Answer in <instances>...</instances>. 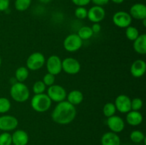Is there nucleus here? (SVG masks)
Listing matches in <instances>:
<instances>
[{
  "label": "nucleus",
  "mask_w": 146,
  "mask_h": 145,
  "mask_svg": "<svg viewBox=\"0 0 146 145\" xmlns=\"http://www.w3.org/2000/svg\"><path fill=\"white\" fill-rule=\"evenodd\" d=\"M31 0H16L15 8L19 11H26L30 7Z\"/></svg>",
  "instance_id": "nucleus-26"
},
{
  "label": "nucleus",
  "mask_w": 146,
  "mask_h": 145,
  "mask_svg": "<svg viewBox=\"0 0 146 145\" xmlns=\"http://www.w3.org/2000/svg\"><path fill=\"white\" fill-rule=\"evenodd\" d=\"M66 97L67 100H68L67 101L72 104L73 105H79L84 100V95L81 91L78 90L71 91Z\"/></svg>",
  "instance_id": "nucleus-20"
},
{
  "label": "nucleus",
  "mask_w": 146,
  "mask_h": 145,
  "mask_svg": "<svg viewBox=\"0 0 146 145\" xmlns=\"http://www.w3.org/2000/svg\"><path fill=\"white\" fill-rule=\"evenodd\" d=\"M83 40L76 34H70L64 41V48L68 52H76L81 48Z\"/></svg>",
  "instance_id": "nucleus-5"
},
{
  "label": "nucleus",
  "mask_w": 146,
  "mask_h": 145,
  "mask_svg": "<svg viewBox=\"0 0 146 145\" xmlns=\"http://www.w3.org/2000/svg\"><path fill=\"white\" fill-rule=\"evenodd\" d=\"M111 1L115 4H121V3L123 2L124 0H111Z\"/></svg>",
  "instance_id": "nucleus-37"
},
{
  "label": "nucleus",
  "mask_w": 146,
  "mask_h": 145,
  "mask_svg": "<svg viewBox=\"0 0 146 145\" xmlns=\"http://www.w3.org/2000/svg\"><path fill=\"white\" fill-rule=\"evenodd\" d=\"M14 145H27L29 142V135L24 130H16L11 135Z\"/></svg>",
  "instance_id": "nucleus-16"
},
{
  "label": "nucleus",
  "mask_w": 146,
  "mask_h": 145,
  "mask_svg": "<svg viewBox=\"0 0 146 145\" xmlns=\"http://www.w3.org/2000/svg\"><path fill=\"white\" fill-rule=\"evenodd\" d=\"M78 36L81 38V40H88L94 35L92 29L89 26H83L78 30Z\"/></svg>",
  "instance_id": "nucleus-22"
},
{
  "label": "nucleus",
  "mask_w": 146,
  "mask_h": 145,
  "mask_svg": "<svg viewBox=\"0 0 146 145\" xmlns=\"http://www.w3.org/2000/svg\"><path fill=\"white\" fill-rule=\"evenodd\" d=\"M29 71L26 67L21 66L17 69L15 72V77L17 81L19 82H23L28 78Z\"/></svg>",
  "instance_id": "nucleus-21"
},
{
  "label": "nucleus",
  "mask_w": 146,
  "mask_h": 145,
  "mask_svg": "<svg viewBox=\"0 0 146 145\" xmlns=\"http://www.w3.org/2000/svg\"><path fill=\"white\" fill-rule=\"evenodd\" d=\"M130 15L131 17L138 20H143L146 18V7L143 4H135L130 9Z\"/></svg>",
  "instance_id": "nucleus-14"
},
{
  "label": "nucleus",
  "mask_w": 146,
  "mask_h": 145,
  "mask_svg": "<svg viewBox=\"0 0 146 145\" xmlns=\"http://www.w3.org/2000/svg\"><path fill=\"white\" fill-rule=\"evenodd\" d=\"M146 71V63L141 59L136 60L132 63L131 67V72L135 78H141Z\"/></svg>",
  "instance_id": "nucleus-15"
},
{
  "label": "nucleus",
  "mask_w": 146,
  "mask_h": 145,
  "mask_svg": "<svg viewBox=\"0 0 146 145\" xmlns=\"http://www.w3.org/2000/svg\"><path fill=\"white\" fill-rule=\"evenodd\" d=\"M47 95L51 101L58 103L65 100L67 93L66 90L62 86L58 85H53L48 88L47 90Z\"/></svg>",
  "instance_id": "nucleus-6"
},
{
  "label": "nucleus",
  "mask_w": 146,
  "mask_h": 145,
  "mask_svg": "<svg viewBox=\"0 0 146 145\" xmlns=\"http://www.w3.org/2000/svg\"><path fill=\"white\" fill-rule=\"evenodd\" d=\"M116 109L121 113H128L131 110V100L125 95H120L115 100Z\"/></svg>",
  "instance_id": "nucleus-11"
},
{
  "label": "nucleus",
  "mask_w": 146,
  "mask_h": 145,
  "mask_svg": "<svg viewBox=\"0 0 146 145\" xmlns=\"http://www.w3.org/2000/svg\"><path fill=\"white\" fill-rule=\"evenodd\" d=\"M87 14H88V11L84 7H78V8L76 9L75 16L79 19H84L86 18Z\"/></svg>",
  "instance_id": "nucleus-30"
},
{
  "label": "nucleus",
  "mask_w": 146,
  "mask_h": 145,
  "mask_svg": "<svg viewBox=\"0 0 146 145\" xmlns=\"http://www.w3.org/2000/svg\"><path fill=\"white\" fill-rule=\"evenodd\" d=\"M11 108V102L7 98H0V113H6Z\"/></svg>",
  "instance_id": "nucleus-27"
},
{
  "label": "nucleus",
  "mask_w": 146,
  "mask_h": 145,
  "mask_svg": "<svg viewBox=\"0 0 146 145\" xmlns=\"http://www.w3.org/2000/svg\"><path fill=\"white\" fill-rule=\"evenodd\" d=\"M113 21L114 24L119 28H127L132 22V17L126 11H120L114 14Z\"/></svg>",
  "instance_id": "nucleus-7"
},
{
  "label": "nucleus",
  "mask_w": 146,
  "mask_h": 145,
  "mask_svg": "<svg viewBox=\"0 0 146 145\" xmlns=\"http://www.w3.org/2000/svg\"><path fill=\"white\" fill-rule=\"evenodd\" d=\"M71 1L75 5L78 7H84V6L88 5L91 0H71Z\"/></svg>",
  "instance_id": "nucleus-33"
},
{
  "label": "nucleus",
  "mask_w": 146,
  "mask_h": 145,
  "mask_svg": "<svg viewBox=\"0 0 146 145\" xmlns=\"http://www.w3.org/2000/svg\"><path fill=\"white\" fill-rule=\"evenodd\" d=\"M115 112H116V108L115 105L112 102H108L104 105L103 112L106 117H110L113 115H115Z\"/></svg>",
  "instance_id": "nucleus-25"
},
{
  "label": "nucleus",
  "mask_w": 146,
  "mask_h": 145,
  "mask_svg": "<svg viewBox=\"0 0 146 145\" xmlns=\"http://www.w3.org/2000/svg\"><path fill=\"white\" fill-rule=\"evenodd\" d=\"M106 16V11L102 7L94 6L88 11L87 17L93 23H99L104 20Z\"/></svg>",
  "instance_id": "nucleus-13"
},
{
  "label": "nucleus",
  "mask_w": 146,
  "mask_h": 145,
  "mask_svg": "<svg viewBox=\"0 0 146 145\" xmlns=\"http://www.w3.org/2000/svg\"><path fill=\"white\" fill-rule=\"evenodd\" d=\"M45 57L41 53L35 52L28 57L27 61V67L31 71H37L44 66L45 64Z\"/></svg>",
  "instance_id": "nucleus-4"
},
{
  "label": "nucleus",
  "mask_w": 146,
  "mask_h": 145,
  "mask_svg": "<svg viewBox=\"0 0 146 145\" xmlns=\"http://www.w3.org/2000/svg\"><path fill=\"white\" fill-rule=\"evenodd\" d=\"M91 29H92L94 34H98L101 31V26L99 23H94V24L91 27Z\"/></svg>",
  "instance_id": "nucleus-35"
},
{
  "label": "nucleus",
  "mask_w": 146,
  "mask_h": 145,
  "mask_svg": "<svg viewBox=\"0 0 146 145\" xmlns=\"http://www.w3.org/2000/svg\"><path fill=\"white\" fill-rule=\"evenodd\" d=\"M39 1H41V2L44 3V4H47V3L49 2V1H51V0H39Z\"/></svg>",
  "instance_id": "nucleus-38"
},
{
  "label": "nucleus",
  "mask_w": 146,
  "mask_h": 145,
  "mask_svg": "<svg viewBox=\"0 0 146 145\" xmlns=\"http://www.w3.org/2000/svg\"><path fill=\"white\" fill-rule=\"evenodd\" d=\"M101 143V145H121V139L116 133L108 132L103 135Z\"/></svg>",
  "instance_id": "nucleus-17"
},
{
  "label": "nucleus",
  "mask_w": 146,
  "mask_h": 145,
  "mask_svg": "<svg viewBox=\"0 0 146 145\" xmlns=\"http://www.w3.org/2000/svg\"><path fill=\"white\" fill-rule=\"evenodd\" d=\"M125 36L128 40L134 41L139 36V31L135 27L129 26L125 30Z\"/></svg>",
  "instance_id": "nucleus-23"
},
{
  "label": "nucleus",
  "mask_w": 146,
  "mask_h": 145,
  "mask_svg": "<svg viewBox=\"0 0 146 145\" xmlns=\"http://www.w3.org/2000/svg\"><path fill=\"white\" fill-rule=\"evenodd\" d=\"M130 138L131 141L134 143H141L142 142L145 140V134L141 131L134 130L130 134Z\"/></svg>",
  "instance_id": "nucleus-24"
},
{
  "label": "nucleus",
  "mask_w": 146,
  "mask_h": 145,
  "mask_svg": "<svg viewBox=\"0 0 146 145\" xmlns=\"http://www.w3.org/2000/svg\"><path fill=\"white\" fill-rule=\"evenodd\" d=\"M51 102L48 96L46 94H36L31 101V107L37 112H46L51 105Z\"/></svg>",
  "instance_id": "nucleus-3"
},
{
  "label": "nucleus",
  "mask_w": 146,
  "mask_h": 145,
  "mask_svg": "<svg viewBox=\"0 0 146 145\" xmlns=\"http://www.w3.org/2000/svg\"><path fill=\"white\" fill-rule=\"evenodd\" d=\"M143 115L138 111H130L126 115V121L131 126H138L143 122Z\"/></svg>",
  "instance_id": "nucleus-18"
},
{
  "label": "nucleus",
  "mask_w": 146,
  "mask_h": 145,
  "mask_svg": "<svg viewBox=\"0 0 146 145\" xmlns=\"http://www.w3.org/2000/svg\"><path fill=\"white\" fill-rule=\"evenodd\" d=\"M11 145H14V144H11Z\"/></svg>",
  "instance_id": "nucleus-40"
},
{
  "label": "nucleus",
  "mask_w": 146,
  "mask_h": 145,
  "mask_svg": "<svg viewBox=\"0 0 146 145\" xmlns=\"http://www.w3.org/2000/svg\"><path fill=\"white\" fill-rule=\"evenodd\" d=\"M9 6V0H0V11L8 9Z\"/></svg>",
  "instance_id": "nucleus-34"
},
{
  "label": "nucleus",
  "mask_w": 146,
  "mask_h": 145,
  "mask_svg": "<svg viewBox=\"0 0 146 145\" xmlns=\"http://www.w3.org/2000/svg\"><path fill=\"white\" fill-rule=\"evenodd\" d=\"M133 49L135 52L141 55L146 53V35L145 34L139 35L134 41Z\"/></svg>",
  "instance_id": "nucleus-19"
},
{
  "label": "nucleus",
  "mask_w": 146,
  "mask_h": 145,
  "mask_svg": "<svg viewBox=\"0 0 146 145\" xmlns=\"http://www.w3.org/2000/svg\"><path fill=\"white\" fill-rule=\"evenodd\" d=\"M62 70L69 75H76L81 70V64L74 58H66L62 61Z\"/></svg>",
  "instance_id": "nucleus-8"
},
{
  "label": "nucleus",
  "mask_w": 146,
  "mask_h": 145,
  "mask_svg": "<svg viewBox=\"0 0 146 145\" xmlns=\"http://www.w3.org/2000/svg\"><path fill=\"white\" fill-rule=\"evenodd\" d=\"M107 125L111 132L116 134L121 132L125 128V122L123 119L121 117L116 115H113L110 117H108Z\"/></svg>",
  "instance_id": "nucleus-12"
},
{
  "label": "nucleus",
  "mask_w": 146,
  "mask_h": 145,
  "mask_svg": "<svg viewBox=\"0 0 146 145\" xmlns=\"http://www.w3.org/2000/svg\"><path fill=\"white\" fill-rule=\"evenodd\" d=\"M1 57H0V66H1Z\"/></svg>",
  "instance_id": "nucleus-39"
},
{
  "label": "nucleus",
  "mask_w": 146,
  "mask_h": 145,
  "mask_svg": "<svg viewBox=\"0 0 146 145\" xmlns=\"http://www.w3.org/2000/svg\"><path fill=\"white\" fill-rule=\"evenodd\" d=\"M143 105V100L141 98H134L131 100V109L133 111H139L142 108Z\"/></svg>",
  "instance_id": "nucleus-31"
},
{
  "label": "nucleus",
  "mask_w": 146,
  "mask_h": 145,
  "mask_svg": "<svg viewBox=\"0 0 146 145\" xmlns=\"http://www.w3.org/2000/svg\"><path fill=\"white\" fill-rule=\"evenodd\" d=\"M10 95L12 99L17 102H24L30 95L28 87L23 82H17L12 85L10 89Z\"/></svg>",
  "instance_id": "nucleus-2"
},
{
  "label": "nucleus",
  "mask_w": 146,
  "mask_h": 145,
  "mask_svg": "<svg viewBox=\"0 0 146 145\" xmlns=\"http://www.w3.org/2000/svg\"><path fill=\"white\" fill-rule=\"evenodd\" d=\"M76 116L75 106L68 101L58 102L51 114V118L58 125H68L71 123Z\"/></svg>",
  "instance_id": "nucleus-1"
},
{
  "label": "nucleus",
  "mask_w": 146,
  "mask_h": 145,
  "mask_svg": "<svg viewBox=\"0 0 146 145\" xmlns=\"http://www.w3.org/2000/svg\"><path fill=\"white\" fill-rule=\"evenodd\" d=\"M46 68L49 73L58 75L62 71V61L58 55H51L46 61Z\"/></svg>",
  "instance_id": "nucleus-9"
},
{
  "label": "nucleus",
  "mask_w": 146,
  "mask_h": 145,
  "mask_svg": "<svg viewBox=\"0 0 146 145\" xmlns=\"http://www.w3.org/2000/svg\"><path fill=\"white\" fill-rule=\"evenodd\" d=\"M18 119L11 115H3L0 117V130L9 132L15 129L18 126Z\"/></svg>",
  "instance_id": "nucleus-10"
},
{
  "label": "nucleus",
  "mask_w": 146,
  "mask_h": 145,
  "mask_svg": "<svg viewBox=\"0 0 146 145\" xmlns=\"http://www.w3.org/2000/svg\"><path fill=\"white\" fill-rule=\"evenodd\" d=\"M46 90V85L41 80L36 81L33 85V92L36 94H42Z\"/></svg>",
  "instance_id": "nucleus-29"
},
{
  "label": "nucleus",
  "mask_w": 146,
  "mask_h": 145,
  "mask_svg": "<svg viewBox=\"0 0 146 145\" xmlns=\"http://www.w3.org/2000/svg\"><path fill=\"white\" fill-rule=\"evenodd\" d=\"M43 82L45 84L46 86L50 87L51 85H54V82H55V75L48 72V73H46L44 76Z\"/></svg>",
  "instance_id": "nucleus-32"
},
{
  "label": "nucleus",
  "mask_w": 146,
  "mask_h": 145,
  "mask_svg": "<svg viewBox=\"0 0 146 145\" xmlns=\"http://www.w3.org/2000/svg\"><path fill=\"white\" fill-rule=\"evenodd\" d=\"M93 1L94 4H96V6H100V7H102V6L106 5L108 3L109 0H91Z\"/></svg>",
  "instance_id": "nucleus-36"
},
{
  "label": "nucleus",
  "mask_w": 146,
  "mask_h": 145,
  "mask_svg": "<svg viewBox=\"0 0 146 145\" xmlns=\"http://www.w3.org/2000/svg\"><path fill=\"white\" fill-rule=\"evenodd\" d=\"M12 144L11 134L9 132H4L0 134V145H11Z\"/></svg>",
  "instance_id": "nucleus-28"
}]
</instances>
